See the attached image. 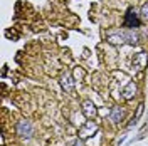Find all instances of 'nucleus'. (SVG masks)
Returning <instances> with one entry per match:
<instances>
[{
  "instance_id": "f257e3e1",
  "label": "nucleus",
  "mask_w": 148,
  "mask_h": 146,
  "mask_svg": "<svg viewBox=\"0 0 148 146\" xmlns=\"http://www.w3.org/2000/svg\"><path fill=\"white\" fill-rule=\"evenodd\" d=\"M106 39H108V42L113 44V46H121V44L126 42L125 30H108L106 32Z\"/></svg>"
},
{
  "instance_id": "f03ea898",
  "label": "nucleus",
  "mask_w": 148,
  "mask_h": 146,
  "mask_svg": "<svg viewBox=\"0 0 148 146\" xmlns=\"http://www.w3.org/2000/svg\"><path fill=\"white\" fill-rule=\"evenodd\" d=\"M125 27L128 29L140 27V18H138V14L135 12V9H128L126 15H125Z\"/></svg>"
},
{
  "instance_id": "7ed1b4c3",
  "label": "nucleus",
  "mask_w": 148,
  "mask_h": 146,
  "mask_svg": "<svg viewBox=\"0 0 148 146\" xmlns=\"http://www.w3.org/2000/svg\"><path fill=\"white\" fill-rule=\"evenodd\" d=\"M96 131H98V124H96L94 121H88L83 128L79 129V138H81V139H88V138H91Z\"/></svg>"
},
{
  "instance_id": "20e7f679",
  "label": "nucleus",
  "mask_w": 148,
  "mask_h": 146,
  "mask_svg": "<svg viewBox=\"0 0 148 146\" xmlns=\"http://www.w3.org/2000/svg\"><path fill=\"white\" fill-rule=\"evenodd\" d=\"M15 129H17V134L22 136V138H30L32 136V124H30L29 121H18Z\"/></svg>"
},
{
  "instance_id": "39448f33",
  "label": "nucleus",
  "mask_w": 148,
  "mask_h": 146,
  "mask_svg": "<svg viewBox=\"0 0 148 146\" xmlns=\"http://www.w3.org/2000/svg\"><path fill=\"white\" fill-rule=\"evenodd\" d=\"M147 62H148V57H147L145 52H138V54H135V55H133V61H131L133 67H135V69H138V71L145 69V67H147Z\"/></svg>"
},
{
  "instance_id": "423d86ee",
  "label": "nucleus",
  "mask_w": 148,
  "mask_h": 146,
  "mask_svg": "<svg viewBox=\"0 0 148 146\" xmlns=\"http://www.w3.org/2000/svg\"><path fill=\"white\" fill-rule=\"evenodd\" d=\"M61 86L64 87L66 92L74 94V81H73V77H71L67 72H64L62 76H61Z\"/></svg>"
},
{
  "instance_id": "0eeeda50",
  "label": "nucleus",
  "mask_w": 148,
  "mask_h": 146,
  "mask_svg": "<svg viewBox=\"0 0 148 146\" xmlns=\"http://www.w3.org/2000/svg\"><path fill=\"white\" fill-rule=\"evenodd\" d=\"M83 113H84V116H86L88 119H92L94 116H96V108H94L92 101H89V99L83 101Z\"/></svg>"
},
{
  "instance_id": "6e6552de",
  "label": "nucleus",
  "mask_w": 148,
  "mask_h": 146,
  "mask_svg": "<svg viewBox=\"0 0 148 146\" xmlns=\"http://www.w3.org/2000/svg\"><path fill=\"white\" fill-rule=\"evenodd\" d=\"M121 94H123V98H125V99H131V98L136 94V84H135V82H128V84H126V87L123 89Z\"/></svg>"
},
{
  "instance_id": "1a4fd4ad",
  "label": "nucleus",
  "mask_w": 148,
  "mask_h": 146,
  "mask_svg": "<svg viewBox=\"0 0 148 146\" xmlns=\"http://www.w3.org/2000/svg\"><path fill=\"white\" fill-rule=\"evenodd\" d=\"M121 119H123V109L121 108H113L111 109V121H114V123H120Z\"/></svg>"
},
{
  "instance_id": "9d476101",
  "label": "nucleus",
  "mask_w": 148,
  "mask_h": 146,
  "mask_svg": "<svg viewBox=\"0 0 148 146\" xmlns=\"http://www.w3.org/2000/svg\"><path fill=\"white\" fill-rule=\"evenodd\" d=\"M125 39H126V42H128V44H136V42H138V35H136L131 29L125 30Z\"/></svg>"
},
{
  "instance_id": "9b49d317",
  "label": "nucleus",
  "mask_w": 148,
  "mask_h": 146,
  "mask_svg": "<svg viewBox=\"0 0 148 146\" xmlns=\"http://www.w3.org/2000/svg\"><path fill=\"white\" fill-rule=\"evenodd\" d=\"M141 113H143V104H140L138 108H136V113H135V116H133V119L130 121L128 128H133V126L136 124V121H138V119H140V116H141Z\"/></svg>"
},
{
  "instance_id": "f8f14e48",
  "label": "nucleus",
  "mask_w": 148,
  "mask_h": 146,
  "mask_svg": "<svg viewBox=\"0 0 148 146\" xmlns=\"http://www.w3.org/2000/svg\"><path fill=\"white\" fill-rule=\"evenodd\" d=\"M140 17L143 18V20H148V3H145L141 10H140Z\"/></svg>"
},
{
  "instance_id": "ddd939ff",
  "label": "nucleus",
  "mask_w": 148,
  "mask_h": 146,
  "mask_svg": "<svg viewBox=\"0 0 148 146\" xmlns=\"http://www.w3.org/2000/svg\"><path fill=\"white\" fill-rule=\"evenodd\" d=\"M71 146H84V145H83V141H81V138H79V139H76Z\"/></svg>"
}]
</instances>
